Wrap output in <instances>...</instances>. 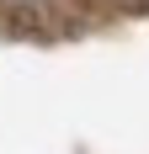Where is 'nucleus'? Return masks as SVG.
<instances>
[{"label":"nucleus","instance_id":"1","mask_svg":"<svg viewBox=\"0 0 149 154\" xmlns=\"http://www.w3.org/2000/svg\"><path fill=\"white\" fill-rule=\"evenodd\" d=\"M11 5H27V11H43L48 0H11Z\"/></svg>","mask_w":149,"mask_h":154}]
</instances>
